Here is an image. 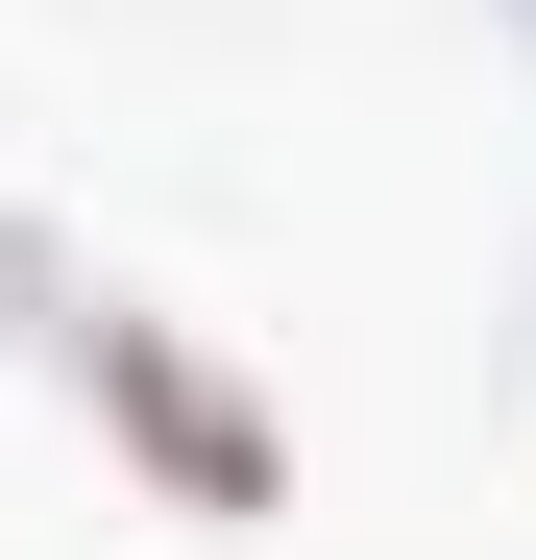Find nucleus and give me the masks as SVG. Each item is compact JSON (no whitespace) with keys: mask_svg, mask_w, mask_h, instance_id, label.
<instances>
[{"mask_svg":"<svg viewBox=\"0 0 536 560\" xmlns=\"http://www.w3.org/2000/svg\"><path fill=\"white\" fill-rule=\"evenodd\" d=\"M73 415H98L196 536H268V512H293V415H268L196 317H98V293H73Z\"/></svg>","mask_w":536,"mask_h":560,"instance_id":"1","label":"nucleus"},{"mask_svg":"<svg viewBox=\"0 0 536 560\" xmlns=\"http://www.w3.org/2000/svg\"><path fill=\"white\" fill-rule=\"evenodd\" d=\"M0 341H73V244L49 220H0Z\"/></svg>","mask_w":536,"mask_h":560,"instance_id":"2","label":"nucleus"},{"mask_svg":"<svg viewBox=\"0 0 536 560\" xmlns=\"http://www.w3.org/2000/svg\"><path fill=\"white\" fill-rule=\"evenodd\" d=\"M512 25H536V0H512Z\"/></svg>","mask_w":536,"mask_h":560,"instance_id":"3","label":"nucleus"}]
</instances>
